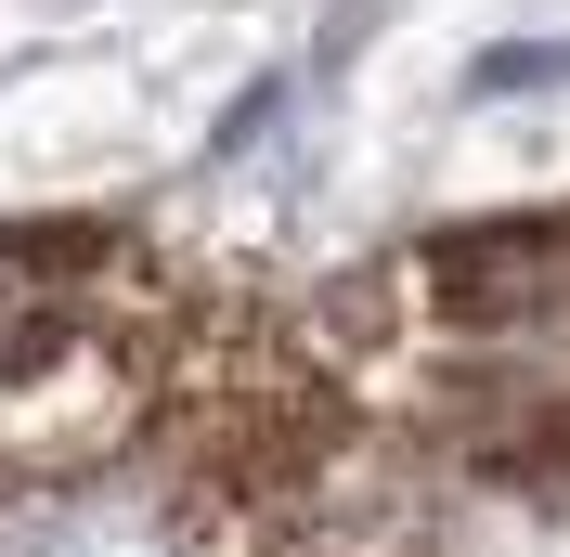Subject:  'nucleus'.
<instances>
[{
  "instance_id": "nucleus-1",
  "label": "nucleus",
  "mask_w": 570,
  "mask_h": 557,
  "mask_svg": "<svg viewBox=\"0 0 570 557\" xmlns=\"http://www.w3.org/2000/svg\"><path fill=\"white\" fill-rule=\"evenodd\" d=\"M428 299L454 324H532L570 299V221L544 208H505V221H454L428 234Z\"/></svg>"
}]
</instances>
